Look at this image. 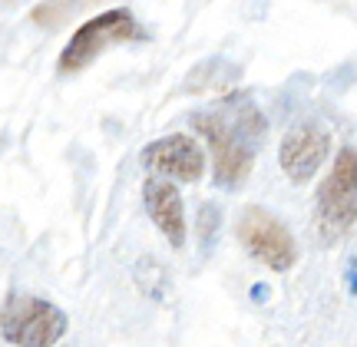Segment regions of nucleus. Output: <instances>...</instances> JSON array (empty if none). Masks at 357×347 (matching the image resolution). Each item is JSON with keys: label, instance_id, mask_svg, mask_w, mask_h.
Masks as SVG:
<instances>
[{"label": "nucleus", "instance_id": "f257e3e1", "mask_svg": "<svg viewBox=\"0 0 357 347\" xmlns=\"http://www.w3.org/2000/svg\"><path fill=\"white\" fill-rule=\"evenodd\" d=\"M192 126L199 129L212 149V162H215V182L222 189H242L248 172L255 166V146L248 139H255L265 132V119L252 109L248 119H242L238 126H231L225 116L218 113H195Z\"/></svg>", "mask_w": 357, "mask_h": 347}, {"label": "nucleus", "instance_id": "f03ea898", "mask_svg": "<svg viewBox=\"0 0 357 347\" xmlns=\"http://www.w3.org/2000/svg\"><path fill=\"white\" fill-rule=\"evenodd\" d=\"M314 222L324 242H337L357 225V149L344 146L334 155L331 172L314 192Z\"/></svg>", "mask_w": 357, "mask_h": 347}, {"label": "nucleus", "instance_id": "7ed1b4c3", "mask_svg": "<svg viewBox=\"0 0 357 347\" xmlns=\"http://www.w3.org/2000/svg\"><path fill=\"white\" fill-rule=\"evenodd\" d=\"M139 40H146V30H142L139 20L132 17V10L113 7V10L89 17L86 24L66 40V47H63V53H60L56 66H60L63 73H79V70H86L93 60H100L109 47L139 43Z\"/></svg>", "mask_w": 357, "mask_h": 347}, {"label": "nucleus", "instance_id": "20e7f679", "mask_svg": "<svg viewBox=\"0 0 357 347\" xmlns=\"http://www.w3.org/2000/svg\"><path fill=\"white\" fill-rule=\"evenodd\" d=\"M70 318L47 298L13 291L0 304V337L13 347H56Z\"/></svg>", "mask_w": 357, "mask_h": 347}, {"label": "nucleus", "instance_id": "39448f33", "mask_svg": "<svg viewBox=\"0 0 357 347\" xmlns=\"http://www.w3.org/2000/svg\"><path fill=\"white\" fill-rule=\"evenodd\" d=\"M238 242L248 248V255L268 265L271 271H288L298 261V245H294L291 231L284 229V222L278 215H271L265 208L248 206L238 215Z\"/></svg>", "mask_w": 357, "mask_h": 347}, {"label": "nucleus", "instance_id": "423d86ee", "mask_svg": "<svg viewBox=\"0 0 357 347\" xmlns=\"http://www.w3.org/2000/svg\"><path fill=\"white\" fill-rule=\"evenodd\" d=\"M142 166L169 182H199L205 176V153L189 132H172L142 149Z\"/></svg>", "mask_w": 357, "mask_h": 347}, {"label": "nucleus", "instance_id": "0eeeda50", "mask_svg": "<svg viewBox=\"0 0 357 347\" xmlns=\"http://www.w3.org/2000/svg\"><path fill=\"white\" fill-rule=\"evenodd\" d=\"M328 153H331V132L321 129L318 123H301V126L288 129L278 146L281 172L294 185H305V182L318 176V169L324 166Z\"/></svg>", "mask_w": 357, "mask_h": 347}, {"label": "nucleus", "instance_id": "6e6552de", "mask_svg": "<svg viewBox=\"0 0 357 347\" xmlns=\"http://www.w3.org/2000/svg\"><path fill=\"white\" fill-rule=\"evenodd\" d=\"M142 206H146L153 225L166 235V242L172 245V248H182V245H185L189 225H185V206H182V195H178L176 182L149 176L146 185H142Z\"/></svg>", "mask_w": 357, "mask_h": 347}, {"label": "nucleus", "instance_id": "1a4fd4ad", "mask_svg": "<svg viewBox=\"0 0 357 347\" xmlns=\"http://www.w3.org/2000/svg\"><path fill=\"white\" fill-rule=\"evenodd\" d=\"M100 0H40L37 7L30 10V20L43 30H56V26H63L66 20H73L77 13L89 10V7H96Z\"/></svg>", "mask_w": 357, "mask_h": 347}, {"label": "nucleus", "instance_id": "9d476101", "mask_svg": "<svg viewBox=\"0 0 357 347\" xmlns=\"http://www.w3.org/2000/svg\"><path fill=\"white\" fill-rule=\"evenodd\" d=\"M218 222H222V212L212 202H205L199 208V242H202V248H212V242L218 238Z\"/></svg>", "mask_w": 357, "mask_h": 347}, {"label": "nucleus", "instance_id": "9b49d317", "mask_svg": "<svg viewBox=\"0 0 357 347\" xmlns=\"http://www.w3.org/2000/svg\"><path fill=\"white\" fill-rule=\"evenodd\" d=\"M351 288H354V295H357V275H351Z\"/></svg>", "mask_w": 357, "mask_h": 347}, {"label": "nucleus", "instance_id": "f8f14e48", "mask_svg": "<svg viewBox=\"0 0 357 347\" xmlns=\"http://www.w3.org/2000/svg\"><path fill=\"white\" fill-rule=\"evenodd\" d=\"M0 3H10V0H0Z\"/></svg>", "mask_w": 357, "mask_h": 347}]
</instances>
